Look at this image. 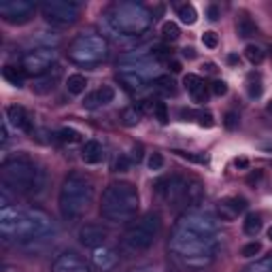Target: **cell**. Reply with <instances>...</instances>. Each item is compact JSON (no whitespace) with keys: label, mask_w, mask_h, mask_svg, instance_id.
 <instances>
[{"label":"cell","mask_w":272,"mask_h":272,"mask_svg":"<svg viewBox=\"0 0 272 272\" xmlns=\"http://www.w3.org/2000/svg\"><path fill=\"white\" fill-rule=\"evenodd\" d=\"M24 70H19L17 66H11V64H6V66H2V77L6 81L11 83V85L15 87H22L24 85Z\"/></svg>","instance_id":"d6986e66"},{"label":"cell","mask_w":272,"mask_h":272,"mask_svg":"<svg viewBox=\"0 0 272 272\" xmlns=\"http://www.w3.org/2000/svg\"><path fill=\"white\" fill-rule=\"evenodd\" d=\"M247 209V200L245 198H223L221 202H219V215H221V219H225V221H232V219H236L241 213Z\"/></svg>","instance_id":"4fadbf2b"},{"label":"cell","mask_w":272,"mask_h":272,"mask_svg":"<svg viewBox=\"0 0 272 272\" xmlns=\"http://www.w3.org/2000/svg\"><path fill=\"white\" fill-rule=\"evenodd\" d=\"M2 272H22V270H19L17 266H4Z\"/></svg>","instance_id":"681fc988"},{"label":"cell","mask_w":272,"mask_h":272,"mask_svg":"<svg viewBox=\"0 0 272 272\" xmlns=\"http://www.w3.org/2000/svg\"><path fill=\"white\" fill-rule=\"evenodd\" d=\"M57 138H60L62 142H79L81 140V134L77 132V130H73V128H62L60 132H57Z\"/></svg>","instance_id":"f546056e"},{"label":"cell","mask_w":272,"mask_h":272,"mask_svg":"<svg viewBox=\"0 0 272 272\" xmlns=\"http://www.w3.org/2000/svg\"><path fill=\"white\" fill-rule=\"evenodd\" d=\"M177 13H179L181 22L187 24V26H193V24L198 22V11L193 9V4H181Z\"/></svg>","instance_id":"603a6c76"},{"label":"cell","mask_w":272,"mask_h":272,"mask_svg":"<svg viewBox=\"0 0 272 272\" xmlns=\"http://www.w3.org/2000/svg\"><path fill=\"white\" fill-rule=\"evenodd\" d=\"M51 272H92L87 266V262L81 255H77L75 251L62 253L51 266Z\"/></svg>","instance_id":"8fae6325"},{"label":"cell","mask_w":272,"mask_h":272,"mask_svg":"<svg viewBox=\"0 0 272 272\" xmlns=\"http://www.w3.org/2000/svg\"><path fill=\"white\" fill-rule=\"evenodd\" d=\"M92 200H94V185L85 174L70 172L64 179L60 190V211L64 219H68V221L81 219L87 213Z\"/></svg>","instance_id":"7a4b0ae2"},{"label":"cell","mask_w":272,"mask_h":272,"mask_svg":"<svg viewBox=\"0 0 272 272\" xmlns=\"http://www.w3.org/2000/svg\"><path fill=\"white\" fill-rule=\"evenodd\" d=\"M228 62H230V64H236V62H238V57H236V55H230V57H228Z\"/></svg>","instance_id":"f907efd6"},{"label":"cell","mask_w":272,"mask_h":272,"mask_svg":"<svg viewBox=\"0 0 272 272\" xmlns=\"http://www.w3.org/2000/svg\"><path fill=\"white\" fill-rule=\"evenodd\" d=\"M234 166L241 168V170H247V168H249V160L247 158H236L234 160Z\"/></svg>","instance_id":"ee69618b"},{"label":"cell","mask_w":272,"mask_h":272,"mask_svg":"<svg viewBox=\"0 0 272 272\" xmlns=\"http://www.w3.org/2000/svg\"><path fill=\"white\" fill-rule=\"evenodd\" d=\"M41 11L47 22L57 24V26H66L75 24L77 17L81 13V6L77 2H68V0H45L41 4Z\"/></svg>","instance_id":"52a82bcc"},{"label":"cell","mask_w":272,"mask_h":272,"mask_svg":"<svg viewBox=\"0 0 272 272\" xmlns=\"http://www.w3.org/2000/svg\"><path fill=\"white\" fill-rule=\"evenodd\" d=\"M153 119H158L160 124H168V107H166V102H162V100H155L153 102Z\"/></svg>","instance_id":"4316f807"},{"label":"cell","mask_w":272,"mask_h":272,"mask_svg":"<svg viewBox=\"0 0 272 272\" xmlns=\"http://www.w3.org/2000/svg\"><path fill=\"white\" fill-rule=\"evenodd\" d=\"M181 158L185 160H191V162H198V164H209V158L206 155H193V153H183V151H177Z\"/></svg>","instance_id":"ab89813d"},{"label":"cell","mask_w":272,"mask_h":272,"mask_svg":"<svg viewBox=\"0 0 272 272\" xmlns=\"http://www.w3.org/2000/svg\"><path fill=\"white\" fill-rule=\"evenodd\" d=\"M107 43L102 36H94V34H83L77 36L70 43L68 55L70 60L79 62V64H96L107 57Z\"/></svg>","instance_id":"8992f818"},{"label":"cell","mask_w":272,"mask_h":272,"mask_svg":"<svg viewBox=\"0 0 272 272\" xmlns=\"http://www.w3.org/2000/svg\"><path fill=\"white\" fill-rule=\"evenodd\" d=\"M245 57L251 62V64H262L266 54H264L262 47H257V45H247V49H245Z\"/></svg>","instance_id":"484cf974"},{"label":"cell","mask_w":272,"mask_h":272,"mask_svg":"<svg viewBox=\"0 0 272 272\" xmlns=\"http://www.w3.org/2000/svg\"><path fill=\"white\" fill-rule=\"evenodd\" d=\"M107 238H109L107 228H102L98 223H85V225H81V230H79V241L85 245L87 249L105 247Z\"/></svg>","instance_id":"30bf717a"},{"label":"cell","mask_w":272,"mask_h":272,"mask_svg":"<svg viewBox=\"0 0 272 272\" xmlns=\"http://www.w3.org/2000/svg\"><path fill=\"white\" fill-rule=\"evenodd\" d=\"M113 26L124 34H138L147 30L151 24V13L142 4L136 2H121L113 6Z\"/></svg>","instance_id":"5b68a950"},{"label":"cell","mask_w":272,"mask_h":272,"mask_svg":"<svg viewBox=\"0 0 272 272\" xmlns=\"http://www.w3.org/2000/svg\"><path fill=\"white\" fill-rule=\"evenodd\" d=\"M260 181H262V172H260V170H257V172H251L249 177H247V183H249V185H255V183H260Z\"/></svg>","instance_id":"7bdbcfd3"},{"label":"cell","mask_w":272,"mask_h":272,"mask_svg":"<svg viewBox=\"0 0 272 272\" xmlns=\"http://www.w3.org/2000/svg\"><path fill=\"white\" fill-rule=\"evenodd\" d=\"M102 145L98 140H85V145L81 149V158L85 164H98L102 162Z\"/></svg>","instance_id":"e0dca14e"},{"label":"cell","mask_w":272,"mask_h":272,"mask_svg":"<svg viewBox=\"0 0 272 272\" xmlns=\"http://www.w3.org/2000/svg\"><path fill=\"white\" fill-rule=\"evenodd\" d=\"M206 17L211 19V22H217L219 17H221V11H219L217 4H209V9H206Z\"/></svg>","instance_id":"b9f144b4"},{"label":"cell","mask_w":272,"mask_h":272,"mask_svg":"<svg viewBox=\"0 0 272 272\" xmlns=\"http://www.w3.org/2000/svg\"><path fill=\"white\" fill-rule=\"evenodd\" d=\"M102 105L100 102V98H98V92H94V94H89L85 100H83V107L85 109H89V111H94V109H98Z\"/></svg>","instance_id":"74e56055"},{"label":"cell","mask_w":272,"mask_h":272,"mask_svg":"<svg viewBox=\"0 0 272 272\" xmlns=\"http://www.w3.org/2000/svg\"><path fill=\"white\" fill-rule=\"evenodd\" d=\"M223 126L228 128V130H236L238 128V115L236 113H225V117H223Z\"/></svg>","instance_id":"f35d334b"},{"label":"cell","mask_w":272,"mask_h":272,"mask_svg":"<svg viewBox=\"0 0 272 272\" xmlns=\"http://www.w3.org/2000/svg\"><path fill=\"white\" fill-rule=\"evenodd\" d=\"M266 111H268V113L272 115V100H270V102H268V105H266Z\"/></svg>","instance_id":"816d5d0a"},{"label":"cell","mask_w":272,"mask_h":272,"mask_svg":"<svg viewBox=\"0 0 272 272\" xmlns=\"http://www.w3.org/2000/svg\"><path fill=\"white\" fill-rule=\"evenodd\" d=\"M62 77V68L57 66V64H54L47 73L41 75V77H34L32 79V92L38 94V96H45V94H51L57 85V81H60Z\"/></svg>","instance_id":"7c38bea8"},{"label":"cell","mask_w":272,"mask_h":272,"mask_svg":"<svg viewBox=\"0 0 272 272\" xmlns=\"http://www.w3.org/2000/svg\"><path fill=\"white\" fill-rule=\"evenodd\" d=\"M36 4L30 0H6L0 2V15L4 17L6 24H26L34 15Z\"/></svg>","instance_id":"9c48e42d"},{"label":"cell","mask_w":272,"mask_h":272,"mask_svg":"<svg viewBox=\"0 0 272 272\" xmlns=\"http://www.w3.org/2000/svg\"><path fill=\"white\" fill-rule=\"evenodd\" d=\"M211 92L215 96H225V94H228V83L221 81V79H215L211 83Z\"/></svg>","instance_id":"e575fe53"},{"label":"cell","mask_w":272,"mask_h":272,"mask_svg":"<svg viewBox=\"0 0 272 272\" xmlns=\"http://www.w3.org/2000/svg\"><path fill=\"white\" fill-rule=\"evenodd\" d=\"M183 57H190V60H193V57H196V49H193V47H185L183 49Z\"/></svg>","instance_id":"7dc6e473"},{"label":"cell","mask_w":272,"mask_h":272,"mask_svg":"<svg viewBox=\"0 0 272 272\" xmlns=\"http://www.w3.org/2000/svg\"><path fill=\"white\" fill-rule=\"evenodd\" d=\"M140 111L136 107H128V109H124L121 111V121H124V126H128V128H132V126H136L140 121Z\"/></svg>","instance_id":"d4e9b609"},{"label":"cell","mask_w":272,"mask_h":272,"mask_svg":"<svg viewBox=\"0 0 272 272\" xmlns=\"http://www.w3.org/2000/svg\"><path fill=\"white\" fill-rule=\"evenodd\" d=\"M6 115H9V121L17 128V130H24V132L32 134V115L26 111L24 107L13 105V107L6 109Z\"/></svg>","instance_id":"5bb4252c"},{"label":"cell","mask_w":272,"mask_h":272,"mask_svg":"<svg viewBox=\"0 0 272 272\" xmlns=\"http://www.w3.org/2000/svg\"><path fill=\"white\" fill-rule=\"evenodd\" d=\"M162 219L158 213H147L142 219L134 221L124 234V247L132 253H140L147 251L155 243V238L160 234Z\"/></svg>","instance_id":"277c9868"},{"label":"cell","mask_w":272,"mask_h":272,"mask_svg":"<svg viewBox=\"0 0 272 272\" xmlns=\"http://www.w3.org/2000/svg\"><path fill=\"white\" fill-rule=\"evenodd\" d=\"M0 177H2V185L6 190L19 193H36L43 190L45 183L43 170H38V166L26 155L6 160L2 170H0Z\"/></svg>","instance_id":"3957f363"},{"label":"cell","mask_w":272,"mask_h":272,"mask_svg":"<svg viewBox=\"0 0 272 272\" xmlns=\"http://www.w3.org/2000/svg\"><path fill=\"white\" fill-rule=\"evenodd\" d=\"M119 81L124 83L128 89H140L142 87V77L136 75V73H126V70H121V73H119Z\"/></svg>","instance_id":"cb8c5ba5"},{"label":"cell","mask_w":272,"mask_h":272,"mask_svg":"<svg viewBox=\"0 0 272 272\" xmlns=\"http://www.w3.org/2000/svg\"><path fill=\"white\" fill-rule=\"evenodd\" d=\"M168 68H170L172 73H179V70H181V64H179L177 60H170V62H168Z\"/></svg>","instance_id":"c3c4849f"},{"label":"cell","mask_w":272,"mask_h":272,"mask_svg":"<svg viewBox=\"0 0 272 272\" xmlns=\"http://www.w3.org/2000/svg\"><path fill=\"white\" fill-rule=\"evenodd\" d=\"M268 238H272V225H270V228H268Z\"/></svg>","instance_id":"f5cc1de1"},{"label":"cell","mask_w":272,"mask_h":272,"mask_svg":"<svg viewBox=\"0 0 272 272\" xmlns=\"http://www.w3.org/2000/svg\"><path fill=\"white\" fill-rule=\"evenodd\" d=\"M247 92H249V96H251V98H260V96H262L264 87H262V81H260V77H257V75H249Z\"/></svg>","instance_id":"f1b7e54d"},{"label":"cell","mask_w":272,"mask_h":272,"mask_svg":"<svg viewBox=\"0 0 272 272\" xmlns=\"http://www.w3.org/2000/svg\"><path fill=\"white\" fill-rule=\"evenodd\" d=\"M153 89L164 96H174V92H177V83H174V79L170 75H160L153 79Z\"/></svg>","instance_id":"ac0fdd59"},{"label":"cell","mask_w":272,"mask_h":272,"mask_svg":"<svg viewBox=\"0 0 272 272\" xmlns=\"http://www.w3.org/2000/svg\"><path fill=\"white\" fill-rule=\"evenodd\" d=\"M162 34H164L166 41H179V36H181V30H179V26L174 24V22H166L164 26H162Z\"/></svg>","instance_id":"83f0119b"},{"label":"cell","mask_w":272,"mask_h":272,"mask_svg":"<svg viewBox=\"0 0 272 272\" xmlns=\"http://www.w3.org/2000/svg\"><path fill=\"white\" fill-rule=\"evenodd\" d=\"M85 87H87V79L83 75H70L68 79H66V89L70 94H75V96H79V94H83L85 92Z\"/></svg>","instance_id":"ffe728a7"},{"label":"cell","mask_w":272,"mask_h":272,"mask_svg":"<svg viewBox=\"0 0 272 272\" xmlns=\"http://www.w3.org/2000/svg\"><path fill=\"white\" fill-rule=\"evenodd\" d=\"M255 32H257V26H255L253 19H249V17H241V19H238L236 34L241 36V38H251V36H255Z\"/></svg>","instance_id":"44dd1931"},{"label":"cell","mask_w":272,"mask_h":272,"mask_svg":"<svg viewBox=\"0 0 272 272\" xmlns=\"http://www.w3.org/2000/svg\"><path fill=\"white\" fill-rule=\"evenodd\" d=\"M243 230H245L247 236H255L257 232L262 230V217L257 215V213H249L243 221Z\"/></svg>","instance_id":"7402d4cb"},{"label":"cell","mask_w":272,"mask_h":272,"mask_svg":"<svg viewBox=\"0 0 272 272\" xmlns=\"http://www.w3.org/2000/svg\"><path fill=\"white\" fill-rule=\"evenodd\" d=\"M260 251H262V245L260 243H249V245H245V247H243L241 255L243 257H255Z\"/></svg>","instance_id":"d6a6232c"},{"label":"cell","mask_w":272,"mask_h":272,"mask_svg":"<svg viewBox=\"0 0 272 272\" xmlns=\"http://www.w3.org/2000/svg\"><path fill=\"white\" fill-rule=\"evenodd\" d=\"M270 266H272V260H266V262H260L257 266L247 268V272H272Z\"/></svg>","instance_id":"60d3db41"},{"label":"cell","mask_w":272,"mask_h":272,"mask_svg":"<svg viewBox=\"0 0 272 272\" xmlns=\"http://www.w3.org/2000/svg\"><path fill=\"white\" fill-rule=\"evenodd\" d=\"M132 160H134V162H140V160H142V147H140V145L132 149Z\"/></svg>","instance_id":"bcb514c9"},{"label":"cell","mask_w":272,"mask_h":272,"mask_svg":"<svg viewBox=\"0 0 272 272\" xmlns=\"http://www.w3.org/2000/svg\"><path fill=\"white\" fill-rule=\"evenodd\" d=\"M149 168H151V170H162V168H164V155L151 153V158H149Z\"/></svg>","instance_id":"8d00e7d4"},{"label":"cell","mask_w":272,"mask_h":272,"mask_svg":"<svg viewBox=\"0 0 272 272\" xmlns=\"http://www.w3.org/2000/svg\"><path fill=\"white\" fill-rule=\"evenodd\" d=\"M181 117L185 121H190V117H196V111H191V109H181Z\"/></svg>","instance_id":"f6af8a7d"},{"label":"cell","mask_w":272,"mask_h":272,"mask_svg":"<svg viewBox=\"0 0 272 272\" xmlns=\"http://www.w3.org/2000/svg\"><path fill=\"white\" fill-rule=\"evenodd\" d=\"M202 45L204 47H209V49H215L217 45H219V36H217V32H204L202 34Z\"/></svg>","instance_id":"1f68e13d"},{"label":"cell","mask_w":272,"mask_h":272,"mask_svg":"<svg viewBox=\"0 0 272 272\" xmlns=\"http://www.w3.org/2000/svg\"><path fill=\"white\" fill-rule=\"evenodd\" d=\"M54 60H55L54 49H49V47L34 49V51H30V54L24 55V60H22V70H24L26 75L41 77V75L47 73L51 66H54Z\"/></svg>","instance_id":"ba28073f"},{"label":"cell","mask_w":272,"mask_h":272,"mask_svg":"<svg viewBox=\"0 0 272 272\" xmlns=\"http://www.w3.org/2000/svg\"><path fill=\"white\" fill-rule=\"evenodd\" d=\"M98 98H100L102 105H109V102L115 100V89H113L111 85H102V87L98 89Z\"/></svg>","instance_id":"4dcf8cb0"},{"label":"cell","mask_w":272,"mask_h":272,"mask_svg":"<svg viewBox=\"0 0 272 272\" xmlns=\"http://www.w3.org/2000/svg\"><path fill=\"white\" fill-rule=\"evenodd\" d=\"M183 85H185L187 92L193 96V100H196V102H206V98H209V92H206V87H204V81L200 79L198 75H185Z\"/></svg>","instance_id":"9a60e30c"},{"label":"cell","mask_w":272,"mask_h":272,"mask_svg":"<svg viewBox=\"0 0 272 272\" xmlns=\"http://www.w3.org/2000/svg\"><path fill=\"white\" fill-rule=\"evenodd\" d=\"M119 262V255L115 253L113 249H96V253H94V264L98 266L100 270H111L115 268V264Z\"/></svg>","instance_id":"2e32d148"},{"label":"cell","mask_w":272,"mask_h":272,"mask_svg":"<svg viewBox=\"0 0 272 272\" xmlns=\"http://www.w3.org/2000/svg\"><path fill=\"white\" fill-rule=\"evenodd\" d=\"M196 117H198V124L202 126V128H213V126H215V119H213V115H211V113L198 111V113H196Z\"/></svg>","instance_id":"d590c367"},{"label":"cell","mask_w":272,"mask_h":272,"mask_svg":"<svg viewBox=\"0 0 272 272\" xmlns=\"http://www.w3.org/2000/svg\"><path fill=\"white\" fill-rule=\"evenodd\" d=\"M138 190L132 183L119 181L111 183L102 193V204H100V215L107 221H130L138 213Z\"/></svg>","instance_id":"6da1fadb"},{"label":"cell","mask_w":272,"mask_h":272,"mask_svg":"<svg viewBox=\"0 0 272 272\" xmlns=\"http://www.w3.org/2000/svg\"><path fill=\"white\" fill-rule=\"evenodd\" d=\"M128 168H130V158H128V155H119L113 164V170L115 172H128Z\"/></svg>","instance_id":"836d02e7"}]
</instances>
